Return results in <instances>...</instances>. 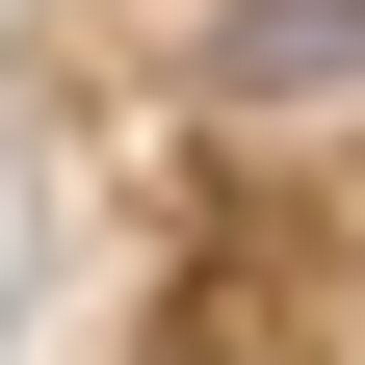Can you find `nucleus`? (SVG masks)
Segmentation results:
<instances>
[{
	"label": "nucleus",
	"instance_id": "obj_1",
	"mask_svg": "<svg viewBox=\"0 0 365 365\" xmlns=\"http://www.w3.org/2000/svg\"><path fill=\"white\" fill-rule=\"evenodd\" d=\"M209 78H235V105H339L365 78V0H209Z\"/></svg>",
	"mask_w": 365,
	"mask_h": 365
}]
</instances>
